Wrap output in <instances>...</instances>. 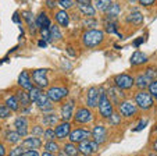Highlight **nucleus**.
<instances>
[{
	"label": "nucleus",
	"mask_w": 157,
	"mask_h": 156,
	"mask_svg": "<svg viewBox=\"0 0 157 156\" xmlns=\"http://www.w3.org/2000/svg\"><path fill=\"white\" fill-rule=\"evenodd\" d=\"M118 112H120V116H122V117H131V116L136 114L138 109H136V105L125 100V102L118 103Z\"/></svg>",
	"instance_id": "nucleus-8"
},
{
	"label": "nucleus",
	"mask_w": 157,
	"mask_h": 156,
	"mask_svg": "<svg viewBox=\"0 0 157 156\" xmlns=\"http://www.w3.org/2000/svg\"><path fill=\"white\" fill-rule=\"evenodd\" d=\"M151 80L149 78L146 74H140V75L136 77V80H135V84H136V86L139 89H145V88H149V85H150Z\"/></svg>",
	"instance_id": "nucleus-22"
},
{
	"label": "nucleus",
	"mask_w": 157,
	"mask_h": 156,
	"mask_svg": "<svg viewBox=\"0 0 157 156\" xmlns=\"http://www.w3.org/2000/svg\"><path fill=\"white\" fill-rule=\"evenodd\" d=\"M35 25L36 27H40V28H48L49 25H50V20H49L48 15L44 14V13H40L35 20Z\"/></svg>",
	"instance_id": "nucleus-24"
},
{
	"label": "nucleus",
	"mask_w": 157,
	"mask_h": 156,
	"mask_svg": "<svg viewBox=\"0 0 157 156\" xmlns=\"http://www.w3.org/2000/svg\"><path fill=\"white\" fill-rule=\"evenodd\" d=\"M149 156H157V153H156V152H153V153H150Z\"/></svg>",
	"instance_id": "nucleus-59"
},
{
	"label": "nucleus",
	"mask_w": 157,
	"mask_h": 156,
	"mask_svg": "<svg viewBox=\"0 0 157 156\" xmlns=\"http://www.w3.org/2000/svg\"><path fill=\"white\" fill-rule=\"evenodd\" d=\"M70 133H71V123H68V121H63V123L57 124L56 130H54L56 137H57V138H60V139L65 138V137H68Z\"/></svg>",
	"instance_id": "nucleus-14"
},
{
	"label": "nucleus",
	"mask_w": 157,
	"mask_h": 156,
	"mask_svg": "<svg viewBox=\"0 0 157 156\" xmlns=\"http://www.w3.org/2000/svg\"><path fill=\"white\" fill-rule=\"evenodd\" d=\"M24 146H15L14 149H11L10 150V153H9V156H22L24 155Z\"/></svg>",
	"instance_id": "nucleus-39"
},
{
	"label": "nucleus",
	"mask_w": 157,
	"mask_h": 156,
	"mask_svg": "<svg viewBox=\"0 0 157 156\" xmlns=\"http://www.w3.org/2000/svg\"><path fill=\"white\" fill-rule=\"evenodd\" d=\"M39 46H46V41H39Z\"/></svg>",
	"instance_id": "nucleus-55"
},
{
	"label": "nucleus",
	"mask_w": 157,
	"mask_h": 156,
	"mask_svg": "<svg viewBox=\"0 0 157 156\" xmlns=\"http://www.w3.org/2000/svg\"><path fill=\"white\" fill-rule=\"evenodd\" d=\"M90 135L92 134L89 133L88 130H85V128H75V130H72L71 133H70V139H71V142H82V141H85V139H89L90 138Z\"/></svg>",
	"instance_id": "nucleus-11"
},
{
	"label": "nucleus",
	"mask_w": 157,
	"mask_h": 156,
	"mask_svg": "<svg viewBox=\"0 0 157 156\" xmlns=\"http://www.w3.org/2000/svg\"><path fill=\"white\" fill-rule=\"evenodd\" d=\"M90 2L92 0H77L78 4H90Z\"/></svg>",
	"instance_id": "nucleus-51"
},
{
	"label": "nucleus",
	"mask_w": 157,
	"mask_h": 156,
	"mask_svg": "<svg viewBox=\"0 0 157 156\" xmlns=\"http://www.w3.org/2000/svg\"><path fill=\"white\" fill-rule=\"evenodd\" d=\"M6 106L9 107L11 112H17L20 109V102H18L17 96H9L6 99Z\"/></svg>",
	"instance_id": "nucleus-25"
},
{
	"label": "nucleus",
	"mask_w": 157,
	"mask_h": 156,
	"mask_svg": "<svg viewBox=\"0 0 157 156\" xmlns=\"http://www.w3.org/2000/svg\"><path fill=\"white\" fill-rule=\"evenodd\" d=\"M111 4V0H95V9L99 11H107Z\"/></svg>",
	"instance_id": "nucleus-29"
},
{
	"label": "nucleus",
	"mask_w": 157,
	"mask_h": 156,
	"mask_svg": "<svg viewBox=\"0 0 157 156\" xmlns=\"http://www.w3.org/2000/svg\"><path fill=\"white\" fill-rule=\"evenodd\" d=\"M29 99H31V102H35L36 100V98H38V95L40 94V88H38V86H33L32 89H31L29 92Z\"/></svg>",
	"instance_id": "nucleus-38"
},
{
	"label": "nucleus",
	"mask_w": 157,
	"mask_h": 156,
	"mask_svg": "<svg viewBox=\"0 0 157 156\" xmlns=\"http://www.w3.org/2000/svg\"><path fill=\"white\" fill-rule=\"evenodd\" d=\"M99 98H100V89L98 88H90L88 91V98H86V105L89 107H98Z\"/></svg>",
	"instance_id": "nucleus-17"
},
{
	"label": "nucleus",
	"mask_w": 157,
	"mask_h": 156,
	"mask_svg": "<svg viewBox=\"0 0 157 156\" xmlns=\"http://www.w3.org/2000/svg\"><path fill=\"white\" fill-rule=\"evenodd\" d=\"M32 80L38 85V88H46L49 85L48 80V70L46 68H38L32 71Z\"/></svg>",
	"instance_id": "nucleus-4"
},
{
	"label": "nucleus",
	"mask_w": 157,
	"mask_h": 156,
	"mask_svg": "<svg viewBox=\"0 0 157 156\" xmlns=\"http://www.w3.org/2000/svg\"><path fill=\"white\" fill-rule=\"evenodd\" d=\"M74 107H75V102L74 100H68L67 103H64L61 106V118L64 121H70L74 117Z\"/></svg>",
	"instance_id": "nucleus-13"
},
{
	"label": "nucleus",
	"mask_w": 157,
	"mask_h": 156,
	"mask_svg": "<svg viewBox=\"0 0 157 156\" xmlns=\"http://www.w3.org/2000/svg\"><path fill=\"white\" fill-rule=\"evenodd\" d=\"M44 150H46V152H50V153H57L60 150L59 144L54 142L53 139H52V141H48L46 144H44Z\"/></svg>",
	"instance_id": "nucleus-32"
},
{
	"label": "nucleus",
	"mask_w": 157,
	"mask_h": 156,
	"mask_svg": "<svg viewBox=\"0 0 157 156\" xmlns=\"http://www.w3.org/2000/svg\"><path fill=\"white\" fill-rule=\"evenodd\" d=\"M43 123H44V126H48L49 128L50 127H53V126H56V123H59V117H57L56 114H44L43 116Z\"/></svg>",
	"instance_id": "nucleus-28"
},
{
	"label": "nucleus",
	"mask_w": 157,
	"mask_h": 156,
	"mask_svg": "<svg viewBox=\"0 0 157 156\" xmlns=\"http://www.w3.org/2000/svg\"><path fill=\"white\" fill-rule=\"evenodd\" d=\"M13 20H14V22L20 24V17H18V13H14V15H13Z\"/></svg>",
	"instance_id": "nucleus-52"
},
{
	"label": "nucleus",
	"mask_w": 157,
	"mask_h": 156,
	"mask_svg": "<svg viewBox=\"0 0 157 156\" xmlns=\"http://www.w3.org/2000/svg\"><path fill=\"white\" fill-rule=\"evenodd\" d=\"M18 85L27 92H29L31 89L33 88L32 86V78L29 77V73H28V71L24 70L20 74V77H18Z\"/></svg>",
	"instance_id": "nucleus-16"
},
{
	"label": "nucleus",
	"mask_w": 157,
	"mask_h": 156,
	"mask_svg": "<svg viewBox=\"0 0 157 156\" xmlns=\"http://www.w3.org/2000/svg\"><path fill=\"white\" fill-rule=\"evenodd\" d=\"M109 120H110V124H113V126H118L120 124V116H117V114H111L109 117Z\"/></svg>",
	"instance_id": "nucleus-44"
},
{
	"label": "nucleus",
	"mask_w": 157,
	"mask_h": 156,
	"mask_svg": "<svg viewBox=\"0 0 157 156\" xmlns=\"http://www.w3.org/2000/svg\"><path fill=\"white\" fill-rule=\"evenodd\" d=\"M43 133H44V130L40 126H35L32 128V137H40V135H43Z\"/></svg>",
	"instance_id": "nucleus-43"
},
{
	"label": "nucleus",
	"mask_w": 157,
	"mask_h": 156,
	"mask_svg": "<svg viewBox=\"0 0 157 156\" xmlns=\"http://www.w3.org/2000/svg\"><path fill=\"white\" fill-rule=\"evenodd\" d=\"M149 94L153 96V99L157 100V80L150 82V85H149Z\"/></svg>",
	"instance_id": "nucleus-35"
},
{
	"label": "nucleus",
	"mask_w": 157,
	"mask_h": 156,
	"mask_svg": "<svg viewBox=\"0 0 157 156\" xmlns=\"http://www.w3.org/2000/svg\"><path fill=\"white\" fill-rule=\"evenodd\" d=\"M33 103H35L40 110H43V112H52V110H53L52 100L48 98V94H44V92H42V91H40V94L38 95V98H36V100Z\"/></svg>",
	"instance_id": "nucleus-10"
},
{
	"label": "nucleus",
	"mask_w": 157,
	"mask_h": 156,
	"mask_svg": "<svg viewBox=\"0 0 157 156\" xmlns=\"http://www.w3.org/2000/svg\"><path fill=\"white\" fill-rule=\"evenodd\" d=\"M146 124H147V121H146V120H140L139 121V126L135 127V128H133V131H140V130H143L146 127Z\"/></svg>",
	"instance_id": "nucleus-47"
},
{
	"label": "nucleus",
	"mask_w": 157,
	"mask_h": 156,
	"mask_svg": "<svg viewBox=\"0 0 157 156\" xmlns=\"http://www.w3.org/2000/svg\"><path fill=\"white\" fill-rule=\"evenodd\" d=\"M43 135H44V138L48 139V141H52V139H54V138H56V134H54V130H52V128L44 130Z\"/></svg>",
	"instance_id": "nucleus-42"
},
{
	"label": "nucleus",
	"mask_w": 157,
	"mask_h": 156,
	"mask_svg": "<svg viewBox=\"0 0 157 156\" xmlns=\"http://www.w3.org/2000/svg\"><path fill=\"white\" fill-rule=\"evenodd\" d=\"M68 95V89L64 86H52L48 91V98L52 102H60Z\"/></svg>",
	"instance_id": "nucleus-6"
},
{
	"label": "nucleus",
	"mask_w": 157,
	"mask_h": 156,
	"mask_svg": "<svg viewBox=\"0 0 157 156\" xmlns=\"http://www.w3.org/2000/svg\"><path fill=\"white\" fill-rule=\"evenodd\" d=\"M49 31H50V38L53 39V41H59V39H61V32H60V28L57 27V25H52Z\"/></svg>",
	"instance_id": "nucleus-34"
},
{
	"label": "nucleus",
	"mask_w": 157,
	"mask_h": 156,
	"mask_svg": "<svg viewBox=\"0 0 157 156\" xmlns=\"http://www.w3.org/2000/svg\"><path fill=\"white\" fill-rule=\"evenodd\" d=\"M17 99H18V102H20V105H22V106H28L31 103L29 94H28L27 91H24V89L17 94Z\"/></svg>",
	"instance_id": "nucleus-27"
},
{
	"label": "nucleus",
	"mask_w": 157,
	"mask_h": 156,
	"mask_svg": "<svg viewBox=\"0 0 157 156\" xmlns=\"http://www.w3.org/2000/svg\"><path fill=\"white\" fill-rule=\"evenodd\" d=\"M64 152L67 153L68 156H78V155H79V150H78V148L75 146L72 142L64 145Z\"/></svg>",
	"instance_id": "nucleus-31"
},
{
	"label": "nucleus",
	"mask_w": 157,
	"mask_h": 156,
	"mask_svg": "<svg viewBox=\"0 0 157 156\" xmlns=\"http://www.w3.org/2000/svg\"><path fill=\"white\" fill-rule=\"evenodd\" d=\"M90 134H92V137H93V141L99 145L104 144L107 139V130H106V127H103V126H96Z\"/></svg>",
	"instance_id": "nucleus-12"
},
{
	"label": "nucleus",
	"mask_w": 157,
	"mask_h": 156,
	"mask_svg": "<svg viewBox=\"0 0 157 156\" xmlns=\"http://www.w3.org/2000/svg\"><path fill=\"white\" fill-rule=\"evenodd\" d=\"M139 2L142 6H150V4H153L156 0H139Z\"/></svg>",
	"instance_id": "nucleus-48"
},
{
	"label": "nucleus",
	"mask_w": 157,
	"mask_h": 156,
	"mask_svg": "<svg viewBox=\"0 0 157 156\" xmlns=\"http://www.w3.org/2000/svg\"><path fill=\"white\" fill-rule=\"evenodd\" d=\"M10 113H11V110H10L6 105L0 103V118H7L10 116Z\"/></svg>",
	"instance_id": "nucleus-36"
},
{
	"label": "nucleus",
	"mask_w": 157,
	"mask_h": 156,
	"mask_svg": "<svg viewBox=\"0 0 157 156\" xmlns=\"http://www.w3.org/2000/svg\"><path fill=\"white\" fill-rule=\"evenodd\" d=\"M153 149H154V150H156V152H157V139H156V141L153 142Z\"/></svg>",
	"instance_id": "nucleus-56"
},
{
	"label": "nucleus",
	"mask_w": 157,
	"mask_h": 156,
	"mask_svg": "<svg viewBox=\"0 0 157 156\" xmlns=\"http://www.w3.org/2000/svg\"><path fill=\"white\" fill-rule=\"evenodd\" d=\"M42 36H43V39L46 42L48 41H52V38H50V31L48 30V28H42Z\"/></svg>",
	"instance_id": "nucleus-45"
},
{
	"label": "nucleus",
	"mask_w": 157,
	"mask_h": 156,
	"mask_svg": "<svg viewBox=\"0 0 157 156\" xmlns=\"http://www.w3.org/2000/svg\"><path fill=\"white\" fill-rule=\"evenodd\" d=\"M21 137L18 135L17 131H7L6 133V141L10 142V144H17L20 141Z\"/></svg>",
	"instance_id": "nucleus-33"
},
{
	"label": "nucleus",
	"mask_w": 157,
	"mask_h": 156,
	"mask_svg": "<svg viewBox=\"0 0 157 156\" xmlns=\"http://www.w3.org/2000/svg\"><path fill=\"white\" fill-rule=\"evenodd\" d=\"M156 131H157V127H156Z\"/></svg>",
	"instance_id": "nucleus-61"
},
{
	"label": "nucleus",
	"mask_w": 157,
	"mask_h": 156,
	"mask_svg": "<svg viewBox=\"0 0 157 156\" xmlns=\"http://www.w3.org/2000/svg\"><path fill=\"white\" fill-rule=\"evenodd\" d=\"M59 156H68V155H67L64 150H63V152H60V150H59Z\"/></svg>",
	"instance_id": "nucleus-57"
},
{
	"label": "nucleus",
	"mask_w": 157,
	"mask_h": 156,
	"mask_svg": "<svg viewBox=\"0 0 157 156\" xmlns=\"http://www.w3.org/2000/svg\"><path fill=\"white\" fill-rule=\"evenodd\" d=\"M74 120L79 124H86V123H90V121L93 120V114L89 109L81 107V109H78L77 112L74 113Z\"/></svg>",
	"instance_id": "nucleus-9"
},
{
	"label": "nucleus",
	"mask_w": 157,
	"mask_h": 156,
	"mask_svg": "<svg viewBox=\"0 0 157 156\" xmlns=\"http://www.w3.org/2000/svg\"><path fill=\"white\" fill-rule=\"evenodd\" d=\"M57 3L63 7V9H71L74 6V0H59Z\"/></svg>",
	"instance_id": "nucleus-41"
},
{
	"label": "nucleus",
	"mask_w": 157,
	"mask_h": 156,
	"mask_svg": "<svg viewBox=\"0 0 157 156\" xmlns=\"http://www.w3.org/2000/svg\"><path fill=\"white\" fill-rule=\"evenodd\" d=\"M78 9L86 17H93L96 14V9L92 6V4H78Z\"/></svg>",
	"instance_id": "nucleus-23"
},
{
	"label": "nucleus",
	"mask_w": 157,
	"mask_h": 156,
	"mask_svg": "<svg viewBox=\"0 0 157 156\" xmlns=\"http://www.w3.org/2000/svg\"><path fill=\"white\" fill-rule=\"evenodd\" d=\"M145 74L149 77V78H150L151 81H154L157 78V68L156 67H149L147 70H146Z\"/></svg>",
	"instance_id": "nucleus-40"
},
{
	"label": "nucleus",
	"mask_w": 157,
	"mask_h": 156,
	"mask_svg": "<svg viewBox=\"0 0 157 156\" xmlns=\"http://www.w3.org/2000/svg\"><path fill=\"white\" fill-rule=\"evenodd\" d=\"M22 156H40V155L38 153V150L36 149H28V150H25Z\"/></svg>",
	"instance_id": "nucleus-46"
},
{
	"label": "nucleus",
	"mask_w": 157,
	"mask_h": 156,
	"mask_svg": "<svg viewBox=\"0 0 157 156\" xmlns=\"http://www.w3.org/2000/svg\"><path fill=\"white\" fill-rule=\"evenodd\" d=\"M0 156H6V148L2 144H0Z\"/></svg>",
	"instance_id": "nucleus-50"
},
{
	"label": "nucleus",
	"mask_w": 157,
	"mask_h": 156,
	"mask_svg": "<svg viewBox=\"0 0 157 156\" xmlns=\"http://www.w3.org/2000/svg\"><path fill=\"white\" fill-rule=\"evenodd\" d=\"M106 94H107V96L113 98V100L116 103H120V100H121V98H122V89H120V88H110L109 92H106Z\"/></svg>",
	"instance_id": "nucleus-26"
},
{
	"label": "nucleus",
	"mask_w": 157,
	"mask_h": 156,
	"mask_svg": "<svg viewBox=\"0 0 157 156\" xmlns=\"http://www.w3.org/2000/svg\"><path fill=\"white\" fill-rule=\"evenodd\" d=\"M48 6H49V7H54V4H53V3H52L50 0H49V2H48Z\"/></svg>",
	"instance_id": "nucleus-58"
},
{
	"label": "nucleus",
	"mask_w": 157,
	"mask_h": 156,
	"mask_svg": "<svg viewBox=\"0 0 157 156\" xmlns=\"http://www.w3.org/2000/svg\"><path fill=\"white\" fill-rule=\"evenodd\" d=\"M142 42H143V39H142V38H138L136 41L133 42V46H139V45L142 43Z\"/></svg>",
	"instance_id": "nucleus-53"
},
{
	"label": "nucleus",
	"mask_w": 157,
	"mask_h": 156,
	"mask_svg": "<svg viewBox=\"0 0 157 156\" xmlns=\"http://www.w3.org/2000/svg\"><path fill=\"white\" fill-rule=\"evenodd\" d=\"M98 148L99 144H96L95 141H90V139H85V141L79 142V145H78V150L83 156H90L93 152L98 150Z\"/></svg>",
	"instance_id": "nucleus-7"
},
{
	"label": "nucleus",
	"mask_w": 157,
	"mask_h": 156,
	"mask_svg": "<svg viewBox=\"0 0 157 156\" xmlns=\"http://www.w3.org/2000/svg\"><path fill=\"white\" fill-rule=\"evenodd\" d=\"M56 21L60 27H68L70 24V17L67 14L65 10H60V11L56 13Z\"/></svg>",
	"instance_id": "nucleus-20"
},
{
	"label": "nucleus",
	"mask_w": 157,
	"mask_h": 156,
	"mask_svg": "<svg viewBox=\"0 0 157 156\" xmlns=\"http://www.w3.org/2000/svg\"><path fill=\"white\" fill-rule=\"evenodd\" d=\"M153 96H151L149 92L146 91H140L135 95V103H136V106L140 107L142 110H147L153 106Z\"/></svg>",
	"instance_id": "nucleus-3"
},
{
	"label": "nucleus",
	"mask_w": 157,
	"mask_h": 156,
	"mask_svg": "<svg viewBox=\"0 0 157 156\" xmlns=\"http://www.w3.org/2000/svg\"><path fill=\"white\" fill-rule=\"evenodd\" d=\"M22 146L28 148V149H38V148L42 146V141L38 137H29V138L22 141Z\"/></svg>",
	"instance_id": "nucleus-19"
},
{
	"label": "nucleus",
	"mask_w": 157,
	"mask_h": 156,
	"mask_svg": "<svg viewBox=\"0 0 157 156\" xmlns=\"http://www.w3.org/2000/svg\"><path fill=\"white\" fill-rule=\"evenodd\" d=\"M129 62H131V64H133V66H140L147 62V56H146L143 52H135V53L131 56Z\"/></svg>",
	"instance_id": "nucleus-21"
},
{
	"label": "nucleus",
	"mask_w": 157,
	"mask_h": 156,
	"mask_svg": "<svg viewBox=\"0 0 157 156\" xmlns=\"http://www.w3.org/2000/svg\"><path fill=\"white\" fill-rule=\"evenodd\" d=\"M127 21L131 24H135V25H140L143 22V15L139 10H131L129 14L127 15Z\"/></svg>",
	"instance_id": "nucleus-18"
},
{
	"label": "nucleus",
	"mask_w": 157,
	"mask_h": 156,
	"mask_svg": "<svg viewBox=\"0 0 157 156\" xmlns=\"http://www.w3.org/2000/svg\"><path fill=\"white\" fill-rule=\"evenodd\" d=\"M40 156H53V153H50V152H46V150H44V152L42 153Z\"/></svg>",
	"instance_id": "nucleus-54"
},
{
	"label": "nucleus",
	"mask_w": 157,
	"mask_h": 156,
	"mask_svg": "<svg viewBox=\"0 0 157 156\" xmlns=\"http://www.w3.org/2000/svg\"><path fill=\"white\" fill-rule=\"evenodd\" d=\"M24 17L25 18H27V21H28V22H32V15H31V13H24Z\"/></svg>",
	"instance_id": "nucleus-49"
},
{
	"label": "nucleus",
	"mask_w": 157,
	"mask_h": 156,
	"mask_svg": "<svg viewBox=\"0 0 157 156\" xmlns=\"http://www.w3.org/2000/svg\"><path fill=\"white\" fill-rule=\"evenodd\" d=\"M120 11H121V7H120V4H117V3H111L110 4V7L107 9V14H109V17L110 18H114V17H117V15L120 14Z\"/></svg>",
	"instance_id": "nucleus-30"
},
{
	"label": "nucleus",
	"mask_w": 157,
	"mask_h": 156,
	"mask_svg": "<svg viewBox=\"0 0 157 156\" xmlns=\"http://www.w3.org/2000/svg\"><path fill=\"white\" fill-rule=\"evenodd\" d=\"M114 82H116L117 88L120 89H131L135 84V80L133 77L129 75V74H120L114 78Z\"/></svg>",
	"instance_id": "nucleus-5"
},
{
	"label": "nucleus",
	"mask_w": 157,
	"mask_h": 156,
	"mask_svg": "<svg viewBox=\"0 0 157 156\" xmlns=\"http://www.w3.org/2000/svg\"><path fill=\"white\" fill-rule=\"evenodd\" d=\"M14 127H15V131L18 133V135L25 137L28 134V120H27V117H24V116L17 117L15 118Z\"/></svg>",
	"instance_id": "nucleus-15"
},
{
	"label": "nucleus",
	"mask_w": 157,
	"mask_h": 156,
	"mask_svg": "<svg viewBox=\"0 0 157 156\" xmlns=\"http://www.w3.org/2000/svg\"><path fill=\"white\" fill-rule=\"evenodd\" d=\"M83 25H85L86 28H89V30H93V28H96V25H98V21L93 17H88L85 20V22H83Z\"/></svg>",
	"instance_id": "nucleus-37"
},
{
	"label": "nucleus",
	"mask_w": 157,
	"mask_h": 156,
	"mask_svg": "<svg viewBox=\"0 0 157 156\" xmlns=\"http://www.w3.org/2000/svg\"><path fill=\"white\" fill-rule=\"evenodd\" d=\"M98 107H99V113L103 118H109L110 116L114 113L113 109V105L110 102L109 96H107L106 91L100 88V98H99V103H98Z\"/></svg>",
	"instance_id": "nucleus-2"
},
{
	"label": "nucleus",
	"mask_w": 157,
	"mask_h": 156,
	"mask_svg": "<svg viewBox=\"0 0 157 156\" xmlns=\"http://www.w3.org/2000/svg\"><path fill=\"white\" fill-rule=\"evenodd\" d=\"M104 39V32L98 28H93V30H88L83 34V45L86 47H96L103 42Z\"/></svg>",
	"instance_id": "nucleus-1"
},
{
	"label": "nucleus",
	"mask_w": 157,
	"mask_h": 156,
	"mask_svg": "<svg viewBox=\"0 0 157 156\" xmlns=\"http://www.w3.org/2000/svg\"><path fill=\"white\" fill-rule=\"evenodd\" d=\"M131 3H135V2H138V0H129Z\"/></svg>",
	"instance_id": "nucleus-60"
}]
</instances>
